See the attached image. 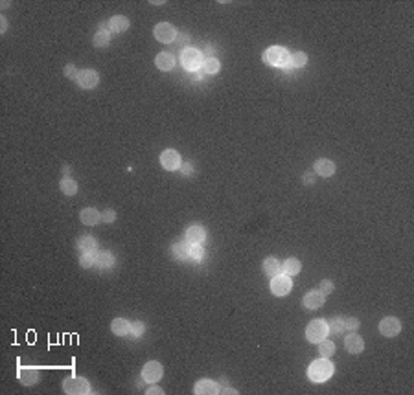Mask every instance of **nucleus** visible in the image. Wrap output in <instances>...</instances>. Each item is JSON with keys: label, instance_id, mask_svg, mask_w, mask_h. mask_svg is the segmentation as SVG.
Masks as SVG:
<instances>
[{"label": "nucleus", "instance_id": "nucleus-37", "mask_svg": "<svg viewBox=\"0 0 414 395\" xmlns=\"http://www.w3.org/2000/svg\"><path fill=\"white\" fill-rule=\"evenodd\" d=\"M333 290H335V285H333V281H331V280H322V281H320V292H324V294L328 296V294H331Z\"/></svg>", "mask_w": 414, "mask_h": 395}, {"label": "nucleus", "instance_id": "nucleus-14", "mask_svg": "<svg viewBox=\"0 0 414 395\" xmlns=\"http://www.w3.org/2000/svg\"><path fill=\"white\" fill-rule=\"evenodd\" d=\"M335 164L331 162L330 158H318L313 164V173L318 176H322V178H328V176H331L333 173H335Z\"/></svg>", "mask_w": 414, "mask_h": 395}, {"label": "nucleus", "instance_id": "nucleus-17", "mask_svg": "<svg viewBox=\"0 0 414 395\" xmlns=\"http://www.w3.org/2000/svg\"><path fill=\"white\" fill-rule=\"evenodd\" d=\"M155 66L162 72H170L175 66V57L170 52H160L155 57Z\"/></svg>", "mask_w": 414, "mask_h": 395}, {"label": "nucleus", "instance_id": "nucleus-30", "mask_svg": "<svg viewBox=\"0 0 414 395\" xmlns=\"http://www.w3.org/2000/svg\"><path fill=\"white\" fill-rule=\"evenodd\" d=\"M318 353H320V357L322 358L333 357V353H335V344L330 342L328 338L322 340V342H318Z\"/></svg>", "mask_w": 414, "mask_h": 395}, {"label": "nucleus", "instance_id": "nucleus-24", "mask_svg": "<svg viewBox=\"0 0 414 395\" xmlns=\"http://www.w3.org/2000/svg\"><path fill=\"white\" fill-rule=\"evenodd\" d=\"M282 270H284V274H287V276H298L302 270V263L296 258H289L282 263Z\"/></svg>", "mask_w": 414, "mask_h": 395}, {"label": "nucleus", "instance_id": "nucleus-45", "mask_svg": "<svg viewBox=\"0 0 414 395\" xmlns=\"http://www.w3.org/2000/svg\"><path fill=\"white\" fill-rule=\"evenodd\" d=\"M63 173H65V175H67V178H68V175H70V167H68V166L63 167Z\"/></svg>", "mask_w": 414, "mask_h": 395}, {"label": "nucleus", "instance_id": "nucleus-13", "mask_svg": "<svg viewBox=\"0 0 414 395\" xmlns=\"http://www.w3.org/2000/svg\"><path fill=\"white\" fill-rule=\"evenodd\" d=\"M344 348L350 355H359L363 350H365V340L359 333H350L344 338Z\"/></svg>", "mask_w": 414, "mask_h": 395}, {"label": "nucleus", "instance_id": "nucleus-42", "mask_svg": "<svg viewBox=\"0 0 414 395\" xmlns=\"http://www.w3.org/2000/svg\"><path fill=\"white\" fill-rule=\"evenodd\" d=\"M146 395H164V390H160L158 386H149L146 390Z\"/></svg>", "mask_w": 414, "mask_h": 395}, {"label": "nucleus", "instance_id": "nucleus-2", "mask_svg": "<svg viewBox=\"0 0 414 395\" xmlns=\"http://www.w3.org/2000/svg\"><path fill=\"white\" fill-rule=\"evenodd\" d=\"M265 65H269L272 68H282V66H287V61H289V52H287L284 46H271L267 48L262 55Z\"/></svg>", "mask_w": 414, "mask_h": 395}, {"label": "nucleus", "instance_id": "nucleus-16", "mask_svg": "<svg viewBox=\"0 0 414 395\" xmlns=\"http://www.w3.org/2000/svg\"><path fill=\"white\" fill-rule=\"evenodd\" d=\"M206 239V230L201 226V224H192L188 230H186V241L190 244H201Z\"/></svg>", "mask_w": 414, "mask_h": 395}, {"label": "nucleus", "instance_id": "nucleus-15", "mask_svg": "<svg viewBox=\"0 0 414 395\" xmlns=\"http://www.w3.org/2000/svg\"><path fill=\"white\" fill-rule=\"evenodd\" d=\"M194 394H197V395H216V394H219L218 382H214V380H210V379L197 380L195 386H194Z\"/></svg>", "mask_w": 414, "mask_h": 395}, {"label": "nucleus", "instance_id": "nucleus-8", "mask_svg": "<svg viewBox=\"0 0 414 395\" xmlns=\"http://www.w3.org/2000/svg\"><path fill=\"white\" fill-rule=\"evenodd\" d=\"M181 154L175 149H166V151L160 153V166L164 167L166 171H177L181 167Z\"/></svg>", "mask_w": 414, "mask_h": 395}, {"label": "nucleus", "instance_id": "nucleus-31", "mask_svg": "<svg viewBox=\"0 0 414 395\" xmlns=\"http://www.w3.org/2000/svg\"><path fill=\"white\" fill-rule=\"evenodd\" d=\"M109 43H111V33H107V31L98 30V33L92 39V44L96 46V48H107Z\"/></svg>", "mask_w": 414, "mask_h": 395}, {"label": "nucleus", "instance_id": "nucleus-21", "mask_svg": "<svg viewBox=\"0 0 414 395\" xmlns=\"http://www.w3.org/2000/svg\"><path fill=\"white\" fill-rule=\"evenodd\" d=\"M111 331L116 336H127L131 333V324L125 318H114L113 324H111Z\"/></svg>", "mask_w": 414, "mask_h": 395}, {"label": "nucleus", "instance_id": "nucleus-6", "mask_svg": "<svg viewBox=\"0 0 414 395\" xmlns=\"http://www.w3.org/2000/svg\"><path fill=\"white\" fill-rule=\"evenodd\" d=\"M63 390L65 394H91V382L83 377H68L63 380Z\"/></svg>", "mask_w": 414, "mask_h": 395}, {"label": "nucleus", "instance_id": "nucleus-28", "mask_svg": "<svg viewBox=\"0 0 414 395\" xmlns=\"http://www.w3.org/2000/svg\"><path fill=\"white\" fill-rule=\"evenodd\" d=\"M203 72L204 74H218L219 70H221V63H219V59H216V57H206L203 61Z\"/></svg>", "mask_w": 414, "mask_h": 395}, {"label": "nucleus", "instance_id": "nucleus-41", "mask_svg": "<svg viewBox=\"0 0 414 395\" xmlns=\"http://www.w3.org/2000/svg\"><path fill=\"white\" fill-rule=\"evenodd\" d=\"M179 171H181L184 176H190V175H194V171H195V169H194V166H192V164H181Z\"/></svg>", "mask_w": 414, "mask_h": 395}, {"label": "nucleus", "instance_id": "nucleus-36", "mask_svg": "<svg viewBox=\"0 0 414 395\" xmlns=\"http://www.w3.org/2000/svg\"><path fill=\"white\" fill-rule=\"evenodd\" d=\"M144 331H146V324L144 322H135V324H131V333L135 338H138V336H142Z\"/></svg>", "mask_w": 414, "mask_h": 395}, {"label": "nucleus", "instance_id": "nucleus-40", "mask_svg": "<svg viewBox=\"0 0 414 395\" xmlns=\"http://www.w3.org/2000/svg\"><path fill=\"white\" fill-rule=\"evenodd\" d=\"M302 182L306 184V186H311V184H315V173L309 169V171H306L304 175H302Z\"/></svg>", "mask_w": 414, "mask_h": 395}, {"label": "nucleus", "instance_id": "nucleus-4", "mask_svg": "<svg viewBox=\"0 0 414 395\" xmlns=\"http://www.w3.org/2000/svg\"><path fill=\"white\" fill-rule=\"evenodd\" d=\"M203 53L195 50V48H184L181 53V65L188 72H197L203 66Z\"/></svg>", "mask_w": 414, "mask_h": 395}, {"label": "nucleus", "instance_id": "nucleus-26", "mask_svg": "<svg viewBox=\"0 0 414 395\" xmlns=\"http://www.w3.org/2000/svg\"><path fill=\"white\" fill-rule=\"evenodd\" d=\"M19 380H21L23 384H26V386L35 384V382L39 380L37 370H31V368H23V370L19 372Z\"/></svg>", "mask_w": 414, "mask_h": 395}, {"label": "nucleus", "instance_id": "nucleus-12", "mask_svg": "<svg viewBox=\"0 0 414 395\" xmlns=\"http://www.w3.org/2000/svg\"><path fill=\"white\" fill-rule=\"evenodd\" d=\"M324 302H326V294L320 292V290H311V292H308L306 296L302 298V305H304L306 309H309V311L320 309L324 305Z\"/></svg>", "mask_w": 414, "mask_h": 395}, {"label": "nucleus", "instance_id": "nucleus-10", "mask_svg": "<svg viewBox=\"0 0 414 395\" xmlns=\"http://www.w3.org/2000/svg\"><path fill=\"white\" fill-rule=\"evenodd\" d=\"M379 333L383 336H398L401 333V322H399L396 316H385L381 322H379Z\"/></svg>", "mask_w": 414, "mask_h": 395}, {"label": "nucleus", "instance_id": "nucleus-5", "mask_svg": "<svg viewBox=\"0 0 414 395\" xmlns=\"http://www.w3.org/2000/svg\"><path fill=\"white\" fill-rule=\"evenodd\" d=\"M293 289V281H291V276L287 274H276L271 278V292L274 296H287Z\"/></svg>", "mask_w": 414, "mask_h": 395}, {"label": "nucleus", "instance_id": "nucleus-33", "mask_svg": "<svg viewBox=\"0 0 414 395\" xmlns=\"http://www.w3.org/2000/svg\"><path fill=\"white\" fill-rule=\"evenodd\" d=\"M94 263H96V254H81L79 265L83 268H91V266H94Z\"/></svg>", "mask_w": 414, "mask_h": 395}, {"label": "nucleus", "instance_id": "nucleus-19", "mask_svg": "<svg viewBox=\"0 0 414 395\" xmlns=\"http://www.w3.org/2000/svg\"><path fill=\"white\" fill-rule=\"evenodd\" d=\"M129 26H131V22H129L127 17L123 15H114L109 19V28L113 33H123V31L129 30Z\"/></svg>", "mask_w": 414, "mask_h": 395}, {"label": "nucleus", "instance_id": "nucleus-32", "mask_svg": "<svg viewBox=\"0 0 414 395\" xmlns=\"http://www.w3.org/2000/svg\"><path fill=\"white\" fill-rule=\"evenodd\" d=\"M61 191H63L67 197L75 195V193H77V184H75V180H72V178H63V180H61Z\"/></svg>", "mask_w": 414, "mask_h": 395}, {"label": "nucleus", "instance_id": "nucleus-20", "mask_svg": "<svg viewBox=\"0 0 414 395\" xmlns=\"http://www.w3.org/2000/svg\"><path fill=\"white\" fill-rule=\"evenodd\" d=\"M79 219H81L83 224L94 226V224H98L99 220H101V213H99L96 208H85V210H81V213H79Z\"/></svg>", "mask_w": 414, "mask_h": 395}, {"label": "nucleus", "instance_id": "nucleus-35", "mask_svg": "<svg viewBox=\"0 0 414 395\" xmlns=\"http://www.w3.org/2000/svg\"><path fill=\"white\" fill-rule=\"evenodd\" d=\"M203 256H204L203 244H192V248H190V258L199 261V259H203Z\"/></svg>", "mask_w": 414, "mask_h": 395}, {"label": "nucleus", "instance_id": "nucleus-27", "mask_svg": "<svg viewBox=\"0 0 414 395\" xmlns=\"http://www.w3.org/2000/svg\"><path fill=\"white\" fill-rule=\"evenodd\" d=\"M308 63V55L304 52H293L289 53V61H287V68H302Z\"/></svg>", "mask_w": 414, "mask_h": 395}, {"label": "nucleus", "instance_id": "nucleus-3", "mask_svg": "<svg viewBox=\"0 0 414 395\" xmlns=\"http://www.w3.org/2000/svg\"><path fill=\"white\" fill-rule=\"evenodd\" d=\"M330 334V329H328V322L326 320H311L308 326H306V338L308 342L311 344H318L326 340Z\"/></svg>", "mask_w": 414, "mask_h": 395}, {"label": "nucleus", "instance_id": "nucleus-38", "mask_svg": "<svg viewBox=\"0 0 414 395\" xmlns=\"http://www.w3.org/2000/svg\"><path fill=\"white\" fill-rule=\"evenodd\" d=\"M77 74H79V70L75 68L74 65H67V66H65V76L68 77V79H77Z\"/></svg>", "mask_w": 414, "mask_h": 395}, {"label": "nucleus", "instance_id": "nucleus-43", "mask_svg": "<svg viewBox=\"0 0 414 395\" xmlns=\"http://www.w3.org/2000/svg\"><path fill=\"white\" fill-rule=\"evenodd\" d=\"M219 394H232V395H238V390H234V388H225V390H219Z\"/></svg>", "mask_w": 414, "mask_h": 395}, {"label": "nucleus", "instance_id": "nucleus-34", "mask_svg": "<svg viewBox=\"0 0 414 395\" xmlns=\"http://www.w3.org/2000/svg\"><path fill=\"white\" fill-rule=\"evenodd\" d=\"M359 326H361V322H359L357 318H354V316L344 318V331H357Z\"/></svg>", "mask_w": 414, "mask_h": 395}, {"label": "nucleus", "instance_id": "nucleus-29", "mask_svg": "<svg viewBox=\"0 0 414 395\" xmlns=\"http://www.w3.org/2000/svg\"><path fill=\"white\" fill-rule=\"evenodd\" d=\"M328 329L330 333L341 334L344 333V318L342 316H333V318L328 320Z\"/></svg>", "mask_w": 414, "mask_h": 395}, {"label": "nucleus", "instance_id": "nucleus-39", "mask_svg": "<svg viewBox=\"0 0 414 395\" xmlns=\"http://www.w3.org/2000/svg\"><path fill=\"white\" fill-rule=\"evenodd\" d=\"M101 220L107 222V224L114 222V220H116V212H114V210H105V212L101 213Z\"/></svg>", "mask_w": 414, "mask_h": 395}, {"label": "nucleus", "instance_id": "nucleus-44", "mask_svg": "<svg viewBox=\"0 0 414 395\" xmlns=\"http://www.w3.org/2000/svg\"><path fill=\"white\" fill-rule=\"evenodd\" d=\"M6 30H8V21H6L4 17H2V21H0V31L4 33V31H6Z\"/></svg>", "mask_w": 414, "mask_h": 395}, {"label": "nucleus", "instance_id": "nucleus-23", "mask_svg": "<svg viewBox=\"0 0 414 395\" xmlns=\"http://www.w3.org/2000/svg\"><path fill=\"white\" fill-rule=\"evenodd\" d=\"M190 248H192V244L188 241H177V243L171 244V252L177 259H188Z\"/></svg>", "mask_w": 414, "mask_h": 395}, {"label": "nucleus", "instance_id": "nucleus-7", "mask_svg": "<svg viewBox=\"0 0 414 395\" xmlns=\"http://www.w3.org/2000/svg\"><path fill=\"white\" fill-rule=\"evenodd\" d=\"M153 37L157 39L158 43H164V44H170L177 39V30L175 26H171L170 22H158L153 30Z\"/></svg>", "mask_w": 414, "mask_h": 395}, {"label": "nucleus", "instance_id": "nucleus-25", "mask_svg": "<svg viewBox=\"0 0 414 395\" xmlns=\"http://www.w3.org/2000/svg\"><path fill=\"white\" fill-rule=\"evenodd\" d=\"M280 270H282V265H280V261L276 258H265L264 261V272L267 278H272V276H276V274H280Z\"/></svg>", "mask_w": 414, "mask_h": 395}, {"label": "nucleus", "instance_id": "nucleus-1", "mask_svg": "<svg viewBox=\"0 0 414 395\" xmlns=\"http://www.w3.org/2000/svg\"><path fill=\"white\" fill-rule=\"evenodd\" d=\"M331 375H333V364H331L328 358L315 360L308 368V379L311 382H326Z\"/></svg>", "mask_w": 414, "mask_h": 395}, {"label": "nucleus", "instance_id": "nucleus-22", "mask_svg": "<svg viewBox=\"0 0 414 395\" xmlns=\"http://www.w3.org/2000/svg\"><path fill=\"white\" fill-rule=\"evenodd\" d=\"M96 266H99V268H113L114 265H116V259H114V256L111 254V252H96V263H94Z\"/></svg>", "mask_w": 414, "mask_h": 395}, {"label": "nucleus", "instance_id": "nucleus-11", "mask_svg": "<svg viewBox=\"0 0 414 395\" xmlns=\"http://www.w3.org/2000/svg\"><path fill=\"white\" fill-rule=\"evenodd\" d=\"M162 375H164V368L157 360H151V362H147V364L144 366L142 379L146 382H158V380L162 379Z\"/></svg>", "mask_w": 414, "mask_h": 395}, {"label": "nucleus", "instance_id": "nucleus-18", "mask_svg": "<svg viewBox=\"0 0 414 395\" xmlns=\"http://www.w3.org/2000/svg\"><path fill=\"white\" fill-rule=\"evenodd\" d=\"M77 250L81 254H96V248H98V243L92 236H81L77 239Z\"/></svg>", "mask_w": 414, "mask_h": 395}, {"label": "nucleus", "instance_id": "nucleus-9", "mask_svg": "<svg viewBox=\"0 0 414 395\" xmlns=\"http://www.w3.org/2000/svg\"><path fill=\"white\" fill-rule=\"evenodd\" d=\"M75 83L79 85L81 88H85V90H91V88H94L99 83V74L96 70H91V68L79 70Z\"/></svg>", "mask_w": 414, "mask_h": 395}]
</instances>
